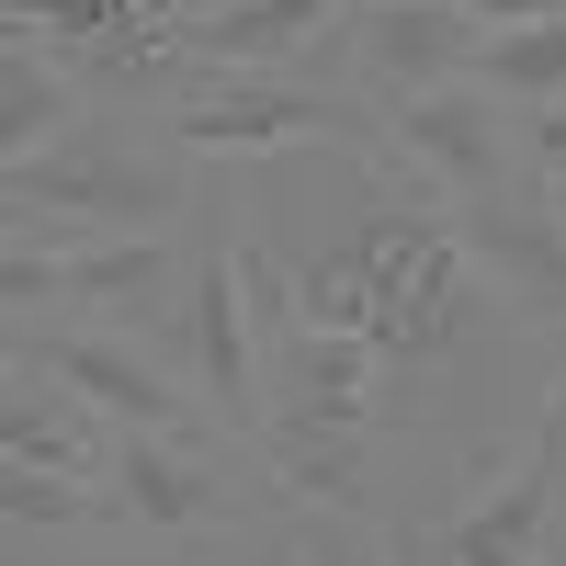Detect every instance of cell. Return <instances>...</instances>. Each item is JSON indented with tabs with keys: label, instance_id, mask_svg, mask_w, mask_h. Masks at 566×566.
Returning a JSON list of instances; mask_svg holds the SVG:
<instances>
[{
	"label": "cell",
	"instance_id": "6da1fadb",
	"mask_svg": "<svg viewBox=\"0 0 566 566\" xmlns=\"http://www.w3.org/2000/svg\"><path fill=\"white\" fill-rule=\"evenodd\" d=\"M464 250H453V227L431 205H374L340 250H317L306 272H283V306H295L306 328H340V340H363L386 374L408 363H431L464 340Z\"/></svg>",
	"mask_w": 566,
	"mask_h": 566
},
{
	"label": "cell",
	"instance_id": "7a4b0ae2",
	"mask_svg": "<svg viewBox=\"0 0 566 566\" xmlns=\"http://www.w3.org/2000/svg\"><path fill=\"white\" fill-rule=\"evenodd\" d=\"M193 216V170L170 159L159 125H136L114 103H91L69 136H45L34 159L0 170V239L57 250V227H91V239H159V227Z\"/></svg>",
	"mask_w": 566,
	"mask_h": 566
},
{
	"label": "cell",
	"instance_id": "3957f363",
	"mask_svg": "<svg viewBox=\"0 0 566 566\" xmlns=\"http://www.w3.org/2000/svg\"><path fill=\"white\" fill-rule=\"evenodd\" d=\"M363 159L386 170L408 205H431V216H476V205H499V193H522L510 114L488 103V91H464V80L386 103V114H374V136H363Z\"/></svg>",
	"mask_w": 566,
	"mask_h": 566
},
{
	"label": "cell",
	"instance_id": "277c9868",
	"mask_svg": "<svg viewBox=\"0 0 566 566\" xmlns=\"http://www.w3.org/2000/svg\"><path fill=\"white\" fill-rule=\"evenodd\" d=\"M170 159L181 170H216V159H283V148H363L374 136V114L352 103V91H328V80H193L170 103Z\"/></svg>",
	"mask_w": 566,
	"mask_h": 566
},
{
	"label": "cell",
	"instance_id": "5b68a950",
	"mask_svg": "<svg viewBox=\"0 0 566 566\" xmlns=\"http://www.w3.org/2000/svg\"><path fill=\"white\" fill-rule=\"evenodd\" d=\"M12 363H34L45 386H69L114 442H125V431H216L205 397L181 386L159 352L114 340V328H12ZM216 442H227V431H216Z\"/></svg>",
	"mask_w": 566,
	"mask_h": 566
},
{
	"label": "cell",
	"instance_id": "8992f818",
	"mask_svg": "<svg viewBox=\"0 0 566 566\" xmlns=\"http://www.w3.org/2000/svg\"><path fill=\"white\" fill-rule=\"evenodd\" d=\"M159 363L205 397L216 431H239V442H250V408H261V340H250V306H239L227 216H205V239H193V283H181V317H170Z\"/></svg>",
	"mask_w": 566,
	"mask_h": 566
},
{
	"label": "cell",
	"instance_id": "52a82bcc",
	"mask_svg": "<svg viewBox=\"0 0 566 566\" xmlns=\"http://www.w3.org/2000/svg\"><path fill=\"white\" fill-rule=\"evenodd\" d=\"M103 510L125 533H227L250 522V488L216 431H125L103 453Z\"/></svg>",
	"mask_w": 566,
	"mask_h": 566
},
{
	"label": "cell",
	"instance_id": "ba28073f",
	"mask_svg": "<svg viewBox=\"0 0 566 566\" xmlns=\"http://www.w3.org/2000/svg\"><path fill=\"white\" fill-rule=\"evenodd\" d=\"M193 227H159V239H57V272H69V306L80 328H114V340L159 352L170 317H181V283H193Z\"/></svg>",
	"mask_w": 566,
	"mask_h": 566
},
{
	"label": "cell",
	"instance_id": "9c48e42d",
	"mask_svg": "<svg viewBox=\"0 0 566 566\" xmlns=\"http://www.w3.org/2000/svg\"><path fill=\"white\" fill-rule=\"evenodd\" d=\"M555 522H566V464L522 442L476 499H453L442 522L408 544V566H544V533Z\"/></svg>",
	"mask_w": 566,
	"mask_h": 566
},
{
	"label": "cell",
	"instance_id": "30bf717a",
	"mask_svg": "<svg viewBox=\"0 0 566 566\" xmlns=\"http://www.w3.org/2000/svg\"><path fill=\"white\" fill-rule=\"evenodd\" d=\"M328 45H352V80H363V91L408 103V91L464 80V57H476V23H464L453 0H340Z\"/></svg>",
	"mask_w": 566,
	"mask_h": 566
},
{
	"label": "cell",
	"instance_id": "8fae6325",
	"mask_svg": "<svg viewBox=\"0 0 566 566\" xmlns=\"http://www.w3.org/2000/svg\"><path fill=\"white\" fill-rule=\"evenodd\" d=\"M340 0H205L193 23H170V69L193 80H295V57H317Z\"/></svg>",
	"mask_w": 566,
	"mask_h": 566
},
{
	"label": "cell",
	"instance_id": "7c38bea8",
	"mask_svg": "<svg viewBox=\"0 0 566 566\" xmlns=\"http://www.w3.org/2000/svg\"><path fill=\"white\" fill-rule=\"evenodd\" d=\"M442 227H453L464 272H499L510 295H522V317H566V239L544 227L533 181H522V193H499V205H476V216H442Z\"/></svg>",
	"mask_w": 566,
	"mask_h": 566
},
{
	"label": "cell",
	"instance_id": "4fadbf2b",
	"mask_svg": "<svg viewBox=\"0 0 566 566\" xmlns=\"http://www.w3.org/2000/svg\"><path fill=\"white\" fill-rule=\"evenodd\" d=\"M103 453H114V431L69 386H45L34 363L0 374V464H34V476H103Z\"/></svg>",
	"mask_w": 566,
	"mask_h": 566
},
{
	"label": "cell",
	"instance_id": "5bb4252c",
	"mask_svg": "<svg viewBox=\"0 0 566 566\" xmlns=\"http://www.w3.org/2000/svg\"><path fill=\"white\" fill-rule=\"evenodd\" d=\"M80 114H91V91H80L57 57H45L34 34H0V170L34 159L45 136H69Z\"/></svg>",
	"mask_w": 566,
	"mask_h": 566
},
{
	"label": "cell",
	"instance_id": "9a60e30c",
	"mask_svg": "<svg viewBox=\"0 0 566 566\" xmlns=\"http://www.w3.org/2000/svg\"><path fill=\"white\" fill-rule=\"evenodd\" d=\"M464 91H488L499 114H544V103H566V12H555V23L476 34V57H464Z\"/></svg>",
	"mask_w": 566,
	"mask_h": 566
},
{
	"label": "cell",
	"instance_id": "2e32d148",
	"mask_svg": "<svg viewBox=\"0 0 566 566\" xmlns=\"http://www.w3.org/2000/svg\"><path fill=\"white\" fill-rule=\"evenodd\" d=\"M0 522H23V533H91V522H114V510H103V476H34V464H0Z\"/></svg>",
	"mask_w": 566,
	"mask_h": 566
},
{
	"label": "cell",
	"instance_id": "e0dca14e",
	"mask_svg": "<svg viewBox=\"0 0 566 566\" xmlns=\"http://www.w3.org/2000/svg\"><path fill=\"white\" fill-rule=\"evenodd\" d=\"M45 306H69V272H57V250L0 239V328H34Z\"/></svg>",
	"mask_w": 566,
	"mask_h": 566
},
{
	"label": "cell",
	"instance_id": "ac0fdd59",
	"mask_svg": "<svg viewBox=\"0 0 566 566\" xmlns=\"http://www.w3.org/2000/svg\"><path fill=\"white\" fill-rule=\"evenodd\" d=\"M295 566H408V544H397V533H374L363 510H317L306 544H295Z\"/></svg>",
	"mask_w": 566,
	"mask_h": 566
},
{
	"label": "cell",
	"instance_id": "d6986e66",
	"mask_svg": "<svg viewBox=\"0 0 566 566\" xmlns=\"http://www.w3.org/2000/svg\"><path fill=\"white\" fill-rule=\"evenodd\" d=\"M510 159H522L533 181H566V103H544V114H522V136H510Z\"/></svg>",
	"mask_w": 566,
	"mask_h": 566
},
{
	"label": "cell",
	"instance_id": "ffe728a7",
	"mask_svg": "<svg viewBox=\"0 0 566 566\" xmlns=\"http://www.w3.org/2000/svg\"><path fill=\"white\" fill-rule=\"evenodd\" d=\"M453 12L476 23V34H510V23H555L566 0H453Z\"/></svg>",
	"mask_w": 566,
	"mask_h": 566
},
{
	"label": "cell",
	"instance_id": "44dd1931",
	"mask_svg": "<svg viewBox=\"0 0 566 566\" xmlns=\"http://www.w3.org/2000/svg\"><path fill=\"white\" fill-rule=\"evenodd\" d=\"M533 453H555V464H566V374H555L544 408H533Z\"/></svg>",
	"mask_w": 566,
	"mask_h": 566
},
{
	"label": "cell",
	"instance_id": "7402d4cb",
	"mask_svg": "<svg viewBox=\"0 0 566 566\" xmlns=\"http://www.w3.org/2000/svg\"><path fill=\"white\" fill-rule=\"evenodd\" d=\"M533 205H544V227L566 239V181H533Z\"/></svg>",
	"mask_w": 566,
	"mask_h": 566
},
{
	"label": "cell",
	"instance_id": "603a6c76",
	"mask_svg": "<svg viewBox=\"0 0 566 566\" xmlns=\"http://www.w3.org/2000/svg\"><path fill=\"white\" fill-rule=\"evenodd\" d=\"M0 374H12V328H0Z\"/></svg>",
	"mask_w": 566,
	"mask_h": 566
}]
</instances>
